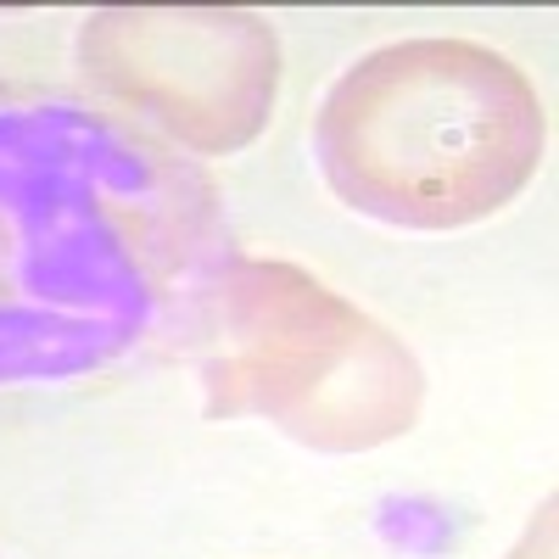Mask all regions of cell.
Segmentation results:
<instances>
[{"label":"cell","mask_w":559,"mask_h":559,"mask_svg":"<svg viewBox=\"0 0 559 559\" xmlns=\"http://www.w3.org/2000/svg\"><path fill=\"white\" fill-rule=\"evenodd\" d=\"M548 152L532 79L476 39H392L313 112L324 185L392 229H464L509 207Z\"/></svg>","instance_id":"cell-1"},{"label":"cell","mask_w":559,"mask_h":559,"mask_svg":"<svg viewBox=\"0 0 559 559\" xmlns=\"http://www.w3.org/2000/svg\"><path fill=\"white\" fill-rule=\"evenodd\" d=\"M207 414L263 419L319 453H369L414 431L426 369L381 319L297 263L236 258L213 292Z\"/></svg>","instance_id":"cell-2"},{"label":"cell","mask_w":559,"mask_h":559,"mask_svg":"<svg viewBox=\"0 0 559 559\" xmlns=\"http://www.w3.org/2000/svg\"><path fill=\"white\" fill-rule=\"evenodd\" d=\"M84 79L202 157L258 140L280 96V34L241 7H107L79 28Z\"/></svg>","instance_id":"cell-3"},{"label":"cell","mask_w":559,"mask_h":559,"mask_svg":"<svg viewBox=\"0 0 559 559\" xmlns=\"http://www.w3.org/2000/svg\"><path fill=\"white\" fill-rule=\"evenodd\" d=\"M503 559H554V498H543V509L532 515V526L521 532V543Z\"/></svg>","instance_id":"cell-4"}]
</instances>
